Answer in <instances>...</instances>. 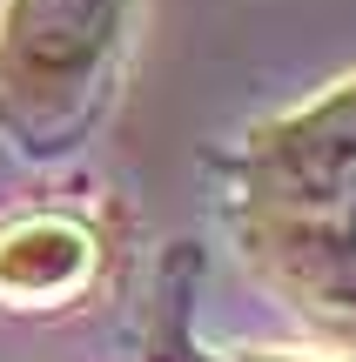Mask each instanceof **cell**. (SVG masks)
I'll list each match as a JSON object with an SVG mask.
<instances>
[{"instance_id":"cell-1","label":"cell","mask_w":356,"mask_h":362,"mask_svg":"<svg viewBox=\"0 0 356 362\" xmlns=\"http://www.w3.org/2000/svg\"><path fill=\"white\" fill-rule=\"evenodd\" d=\"M121 0H7L0 13V107L21 121L67 115L88 94Z\"/></svg>"},{"instance_id":"cell-2","label":"cell","mask_w":356,"mask_h":362,"mask_svg":"<svg viewBox=\"0 0 356 362\" xmlns=\"http://www.w3.org/2000/svg\"><path fill=\"white\" fill-rule=\"evenodd\" d=\"M94 275V235L81 221L34 215L0 235V302H61Z\"/></svg>"},{"instance_id":"cell-3","label":"cell","mask_w":356,"mask_h":362,"mask_svg":"<svg viewBox=\"0 0 356 362\" xmlns=\"http://www.w3.org/2000/svg\"><path fill=\"white\" fill-rule=\"evenodd\" d=\"M249 362H303V356H249Z\"/></svg>"}]
</instances>
